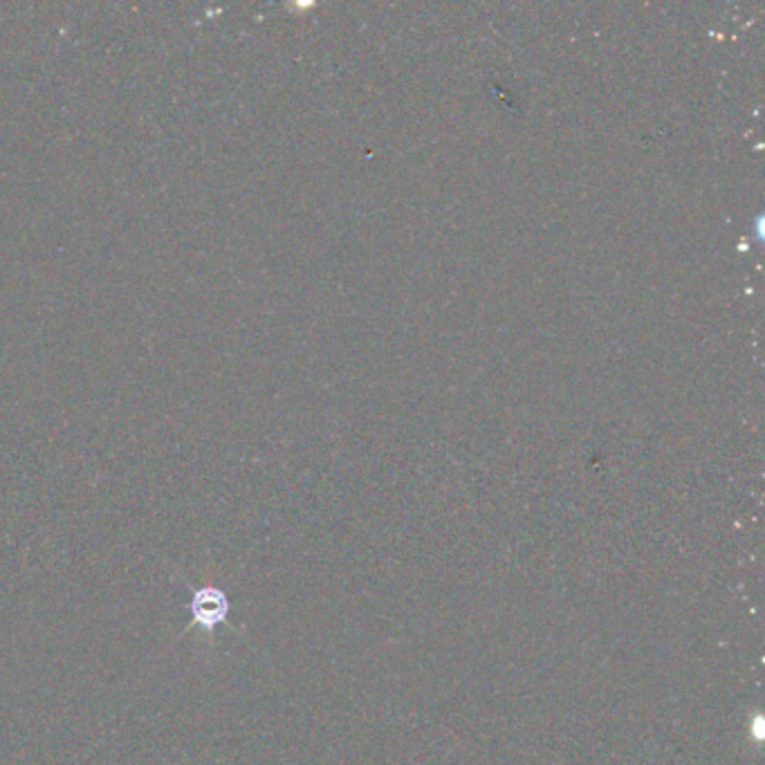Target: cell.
Here are the masks:
<instances>
[{"mask_svg": "<svg viewBox=\"0 0 765 765\" xmlns=\"http://www.w3.org/2000/svg\"><path fill=\"white\" fill-rule=\"evenodd\" d=\"M230 615V599L227 593L218 586H203L194 590L191 597V620L194 626L203 629L204 633H213Z\"/></svg>", "mask_w": 765, "mask_h": 765, "instance_id": "cell-1", "label": "cell"}]
</instances>
